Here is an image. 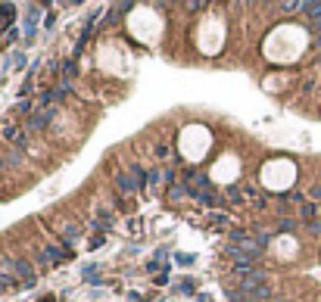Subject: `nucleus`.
I'll return each instance as SVG.
<instances>
[{
    "instance_id": "f257e3e1",
    "label": "nucleus",
    "mask_w": 321,
    "mask_h": 302,
    "mask_svg": "<svg viewBox=\"0 0 321 302\" xmlns=\"http://www.w3.org/2000/svg\"><path fill=\"white\" fill-rule=\"evenodd\" d=\"M4 271H10L19 283H28V287H34V280H38V274H34V268H31L28 262H7Z\"/></svg>"
},
{
    "instance_id": "f03ea898",
    "label": "nucleus",
    "mask_w": 321,
    "mask_h": 302,
    "mask_svg": "<svg viewBox=\"0 0 321 302\" xmlns=\"http://www.w3.org/2000/svg\"><path fill=\"white\" fill-rule=\"evenodd\" d=\"M265 280H269V274H265L262 268H253V271L240 274V290H243V293H253V290L265 287Z\"/></svg>"
},
{
    "instance_id": "7ed1b4c3",
    "label": "nucleus",
    "mask_w": 321,
    "mask_h": 302,
    "mask_svg": "<svg viewBox=\"0 0 321 302\" xmlns=\"http://www.w3.org/2000/svg\"><path fill=\"white\" fill-rule=\"evenodd\" d=\"M53 115H57L53 109H44V112H38V115H34V118L28 122V131H41V128H47Z\"/></svg>"
},
{
    "instance_id": "20e7f679",
    "label": "nucleus",
    "mask_w": 321,
    "mask_h": 302,
    "mask_svg": "<svg viewBox=\"0 0 321 302\" xmlns=\"http://www.w3.org/2000/svg\"><path fill=\"white\" fill-rule=\"evenodd\" d=\"M38 16H41L38 7H31V10H28V19H25V38H28V41L34 38V31H38Z\"/></svg>"
},
{
    "instance_id": "39448f33",
    "label": "nucleus",
    "mask_w": 321,
    "mask_h": 302,
    "mask_svg": "<svg viewBox=\"0 0 321 302\" xmlns=\"http://www.w3.org/2000/svg\"><path fill=\"white\" fill-rule=\"evenodd\" d=\"M16 283H19V280H16L10 271H0V293H4L7 287H16Z\"/></svg>"
},
{
    "instance_id": "423d86ee",
    "label": "nucleus",
    "mask_w": 321,
    "mask_h": 302,
    "mask_svg": "<svg viewBox=\"0 0 321 302\" xmlns=\"http://www.w3.org/2000/svg\"><path fill=\"white\" fill-rule=\"evenodd\" d=\"M60 72H63V78L69 81V78H72V75L78 72V66H75V59H69V63H63V66H60Z\"/></svg>"
},
{
    "instance_id": "0eeeda50",
    "label": "nucleus",
    "mask_w": 321,
    "mask_h": 302,
    "mask_svg": "<svg viewBox=\"0 0 321 302\" xmlns=\"http://www.w3.org/2000/svg\"><path fill=\"white\" fill-rule=\"evenodd\" d=\"M187 184H190V187H206V174L190 171V174H187Z\"/></svg>"
},
{
    "instance_id": "6e6552de",
    "label": "nucleus",
    "mask_w": 321,
    "mask_h": 302,
    "mask_svg": "<svg viewBox=\"0 0 321 302\" xmlns=\"http://www.w3.org/2000/svg\"><path fill=\"white\" fill-rule=\"evenodd\" d=\"M22 159H25V156H22L19 150H7V156H4V162H10V165H19Z\"/></svg>"
},
{
    "instance_id": "1a4fd4ad",
    "label": "nucleus",
    "mask_w": 321,
    "mask_h": 302,
    "mask_svg": "<svg viewBox=\"0 0 321 302\" xmlns=\"http://www.w3.org/2000/svg\"><path fill=\"white\" fill-rule=\"evenodd\" d=\"M178 290H181L184 296H190L193 293V280H181V283H178Z\"/></svg>"
},
{
    "instance_id": "9d476101",
    "label": "nucleus",
    "mask_w": 321,
    "mask_h": 302,
    "mask_svg": "<svg viewBox=\"0 0 321 302\" xmlns=\"http://www.w3.org/2000/svg\"><path fill=\"white\" fill-rule=\"evenodd\" d=\"M0 13H4V19H7V22L16 19V7H0Z\"/></svg>"
},
{
    "instance_id": "9b49d317",
    "label": "nucleus",
    "mask_w": 321,
    "mask_h": 302,
    "mask_svg": "<svg viewBox=\"0 0 321 302\" xmlns=\"http://www.w3.org/2000/svg\"><path fill=\"white\" fill-rule=\"evenodd\" d=\"M63 237H66V243H72V240L78 237V227H66V230H63Z\"/></svg>"
},
{
    "instance_id": "f8f14e48",
    "label": "nucleus",
    "mask_w": 321,
    "mask_h": 302,
    "mask_svg": "<svg viewBox=\"0 0 321 302\" xmlns=\"http://www.w3.org/2000/svg\"><path fill=\"white\" fill-rule=\"evenodd\" d=\"M315 215V203H302V218H312Z\"/></svg>"
},
{
    "instance_id": "ddd939ff",
    "label": "nucleus",
    "mask_w": 321,
    "mask_h": 302,
    "mask_svg": "<svg viewBox=\"0 0 321 302\" xmlns=\"http://www.w3.org/2000/svg\"><path fill=\"white\" fill-rule=\"evenodd\" d=\"M212 224H216V227H225L228 221H225V215H219V212H216V215H212Z\"/></svg>"
},
{
    "instance_id": "4468645a",
    "label": "nucleus",
    "mask_w": 321,
    "mask_h": 302,
    "mask_svg": "<svg viewBox=\"0 0 321 302\" xmlns=\"http://www.w3.org/2000/svg\"><path fill=\"white\" fill-rule=\"evenodd\" d=\"M94 277H97V265H91V268L84 271V280H94Z\"/></svg>"
},
{
    "instance_id": "2eb2a0df",
    "label": "nucleus",
    "mask_w": 321,
    "mask_h": 302,
    "mask_svg": "<svg viewBox=\"0 0 321 302\" xmlns=\"http://www.w3.org/2000/svg\"><path fill=\"white\" fill-rule=\"evenodd\" d=\"M309 230H312V234H321V221H312V224H309Z\"/></svg>"
},
{
    "instance_id": "dca6fc26",
    "label": "nucleus",
    "mask_w": 321,
    "mask_h": 302,
    "mask_svg": "<svg viewBox=\"0 0 321 302\" xmlns=\"http://www.w3.org/2000/svg\"><path fill=\"white\" fill-rule=\"evenodd\" d=\"M312 200H321V187H315V190H312Z\"/></svg>"
},
{
    "instance_id": "f3484780",
    "label": "nucleus",
    "mask_w": 321,
    "mask_h": 302,
    "mask_svg": "<svg viewBox=\"0 0 321 302\" xmlns=\"http://www.w3.org/2000/svg\"><path fill=\"white\" fill-rule=\"evenodd\" d=\"M0 171H4V159H0Z\"/></svg>"
}]
</instances>
